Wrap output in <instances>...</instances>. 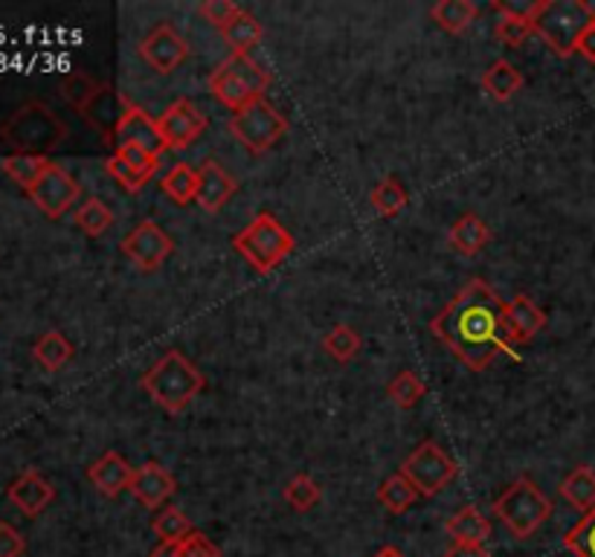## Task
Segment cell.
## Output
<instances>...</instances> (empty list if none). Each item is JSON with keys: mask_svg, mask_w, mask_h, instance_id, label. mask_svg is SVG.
<instances>
[{"mask_svg": "<svg viewBox=\"0 0 595 557\" xmlns=\"http://www.w3.org/2000/svg\"><path fill=\"white\" fill-rule=\"evenodd\" d=\"M430 332L470 372H486L512 346L505 302L486 279H470L447 309L430 320Z\"/></svg>", "mask_w": 595, "mask_h": 557, "instance_id": "cell-1", "label": "cell"}, {"mask_svg": "<svg viewBox=\"0 0 595 557\" xmlns=\"http://www.w3.org/2000/svg\"><path fill=\"white\" fill-rule=\"evenodd\" d=\"M143 390L168 416H180L189 404L203 392L207 381L192 360L177 349H168L163 358L143 374Z\"/></svg>", "mask_w": 595, "mask_h": 557, "instance_id": "cell-2", "label": "cell"}, {"mask_svg": "<svg viewBox=\"0 0 595 557\" xmlns=\"http://www.w3.org/2000/svg\"><path fill=\"white\" fill-rule=\"evenodd\" d=\"M68 123L44 102H24L0 125V137L15 149V154H35V158H47L50 151L59 149L68 140Z\"/></svg>", "mask_w": 595, "mask_h": 557, "instance_id": "cell-3", "label": "cell"}, {"mask_svg": "<svg viewBox=\"0 0 595 557\" xmlns=\"http://www.w3.org/2000/svg\"><path fill=\"white\" fill-rule=\"evenodd\" d=\"M590 24H595V9L587 0H544L532 30L558 59H570Z\"/></svg>", "mask_w": 595, "mask_h": 557, "instance_id": "cell-4", "label": "cell"}, {"mask_svg": "<svg viewBox=\"0 0 595 557\" xmlns=\"http://www.w3.org/2000/svg\"><path fill=\"white\" fill-rule=\"evenodd\" d=\"M233 247L242 253L247 265H253V270L270 274L294 253L296 242L285 224H279L270 212H259L242 233H235Z\"/></svg>", "mask_w": 595, "mask_h": 557, "instance_id": "cell-5", "label": "cell"}, {"mask_svg": "<svg viewBox=\"0 0 595 557\" xmlns=\"http://www.w3.org/2000/svg\"><path fill=\"white\" fill-rule=\"evenodd\" d=\"M494 514L512 532L514 541H528L552 517V502L532 479L521 476L494 499Z\"/></svg>", "mask_w": 595, "mask_h": 557, "instance_id": "cell-6", "label": "cell"}, {"mask_svg": "<svg viewBox=\"0 0 595 557\" xmlns=\"http://www.w3.org/2000/svg\"><path fill=\"white\" fill-rule=\"evenodd\" d=\"M230 134L242 142L250 154H265L277 146L288 134L291 123L279 108H273L268 100H256L244 111L233 114L226 123Z\"/></svg>", "mask_w": 595, "mask_h": 557, "instance_id": "cell-7", "label": "cell"}, {"mask_svg": "<svg viewBox=\"0 0 595 557\" xmlns=\"http://www.w3.org/2000/svg\"><path fill=\"white\" fill-rule=\"evenodd\" d=\"M456 474H459V465L433 441H421L401 465V476L410 479L419 497H436L456 479Z\"/></svg>", "mask_w": 595, "mask_h": 557, "instance_id": "cell-8", "label": "cell"}, {"mask_svg": "<svg viewBox=\"0 0 595 557\" xmlns=\"http://www.w3.org/2000/svg\"><path fill=\"white\" fill-rule=\"evenodd\" d=\"M119 250H122V256H126L131 265H137L140 270L149 274V270H158V267L172 256L175 242H172V235H168L158 221H140V224L122 239Z\"/></svg>", "mask_w": 595, "mask_h": 557, "instance_id": "cell-9", "label": "cell"}, {"mask_svg": "<svg viewBox=\"0 0 595 557\" xmlns=\"http://www.w3.org/2000/svg\"><path fill=\"white\" fill-rule=\"evenodd\" d=\"M35 207L42 209L47 218H61L68 209H73V204L82 195V186L70 175L68 169L59 166V163H50V169L44 172L42 181L26 192Z\"/></svg>", "mask_w": 595, "mask_h": 557, "instance_id": "cell-10", "label": "cell"}, {"mask_svg": "<svg viewBox=\"0 0 595 557\" xmlns=\"http://www.w3.org/2000/svg\"><path fill=\"white\" fill-rule=\"evenodd\" d=\"M140 59H143L151 70H158V73L166 76L189 59V42L177 33L172 21H160V24L145 35L143 42H140Z\"/></svg>", "mask_w": 595, "mask_h": 557, "instance_id": "cell-11", "label": "cell"}, {"mask_svg": "<svg viewBox=\"0 0 595 557\" xmlns=\"http://www.w3.org/2000/svg\"><path fill=\"white\" fill-rule=\"evenodd\" d=\"M158 125L163 131V140H166V149L184 151L207 131L210 119L203 117V111L192 100H177L163 111Z\"/></svg>", "mask_w": 595, "mask_h": 557, "instance_id": "cell-12", "label": "cell"}, {"mask_svg": "<svg viewBox=\"0 0 595 557\" xmlns=\"http://www.w3.org/2000/svg\"><path fill=\"white\" fill-rule=\"evenodd\" d=\"M131 105H135V102L128 100L126 93H119L114 84H102L100 93H96V96L88 102V108L82 111V117L84 123L91 125V128H96V131L105 137V142L114 146L119 123H122V117H126Z\"/></svg>", "mask_w": 595, "mask_h": 557, "instance_id": "cell-13", "label": "cell"}, {"mask_svg": "<svg viewBox=\"0 0 595 557\" xmlns=\"http://www.w3.org/2000/svg\"><path fill=\"white\" fill-rule=\"evenodd\" d=\"M114 146H117V151L128 149V146H131V149H143L149 151V154H154L158 160L163 151H168L158 119L149 117V114H145L143 108H137V105H131L126 117H122V123H119Z\"/></svg>", "mask_w": 595, "mask_h": 557, "instance_id": "cell-14", "label": "cell"}, {"mask_svg": "<svg viewBox=\"0 0 595 557\" xmlns=\"http://www.w3.org/2000/svg\"><path fill=\"white\" fill-rule=\"evenodd\" d=\"M128 494L145 506L149 511H160V508H166V502L177 494V483L175 476L168 474L166 467L158 465V462H145L135 471L131 476V485H128Z\"/></svg>", "mask_w": 595, "mask_h": 557, "instance_id": "cell-15", "label": "cell"}, {"mask_svg": "<svg viewBox=\"0 0 595 557\" xmlns=\"http://www.w3.org/2000/svg\"><path fill=\"white\" fill-rule=\"evenodd\" d=\"M7 497L21 514L33 520V517L42 514L44 508L56 499V488H52L50 479H44L38 471H24L15 483L9 485Z\"/></svg>", "mask_w": 595, "mask_h": 557, "instance_id": "cell-16", "label": "cell"}, {"mask_svg": "<svg viewBox=\"0 0 595 557\" xmlns=\"http://www.w3.org/2000/svg\"><path fill=\"white\" fill-rule=\"evenodd\" d=\"M235 192H238V181H235L221 163L207 160V163L198 169V198H195V204L201 209H207V212H219L226 200L233 198Z\"/></svg>", "mask_w": 595, "mask_h": 557, "instance_id": "cell-17", "label": "cell"}, {"mask_svg": "<svg viewBox=\"0 0 595 557\" xmlns=\"http://www.w3.org/2000/svg\"><path fill=\"white\" fill-rule=\"evenodd\" d=\"M131 476H135V467L128 465L126 459L119 456L117 450H108V453H102L91 467H88V479L102 497L117 499L119 494L128 491V485H131Z\"/></svg>", "mask_w": 595, "mask_h": 557, "instance_id": "cell-18", "label": "cell"}, {"mask_svg": "<svg viewBox=\"0 0 595 557\" xmlns=\"http://www.w3.org/2000/svg\"><path fill=\"white\" fill-rule=\"evenodd\" d=\"M505 320H509V332H512V343H532L537 334L546 328V314L532 297L517 293L509 305H505Z\"/></svg>", "mask_w": 595, "mask_h": 557, "instance_id": "cell-19", "label": "cell"}, {"mask_svg": "<svg viewBox=\"0 0 595 557\" xmlns=\"http://www.w3.org/2000/svg\"><path fill=\"white\" fill-rule=\"evenodd\" d=\"M210 93L226 111H233V114H238V111H244L247 105H253V102L259 100V96H256V93H253L250 88L224 65V61L210 73Z\"/></svg>", "mask_w": 595, "mask_h": 557, "instance_id": "cell-20", "label": "cell"}, {"mask_svg": "<svg viewBox=\"0 0 595 557\" xmlns=\"http://www.w3.org/2000/svg\"><path fill=\"white\" fill-rule=\"evenodd\" d=\"M447 242L456 253L462 256H477L479 250L486 247L491 242V230L479 216L468 212V216H462L456 224L451 227V233H447Z\"/></svg>", "mask_w": 595, "mask_h": 557, "instance_id": "cell-21", "label": "cell"}, {"mask_svg": "<svg viewBox=\"0 0 595 557\" xmlns=\"http://www.w3.org/2000/svg\"><path fill=\"white\" fill-rule=\"evenodd\" d=\"M445 532L451 534L453 543H470V546H486V541L491 537V523L486 517L479 514L477 508L468 506L456 511L445 523Z\"/></svg>", "mask_w": 595, "mask_h": 557, "instance_id": "cell-22", "label": "cell"}, {"mask_svg": "<svg viewBox=\"0 0 595 557\" xmlns=\"http://www.w3.org/2000/svg\"><path fill=\"white\" fill-rule=\"evenodd\" d=\"M221 38H224L226 47L233 50V56H247V53H250L253 47H259V42L265 38V26H261V21L256 15L242 12L233 24L221 30Z\"/></svg>", "mask_w": 595, "mask_h": 557, "instance_id": "cell-23", "label": "cell"}, {"mask_svg": "<svg viewBox=\"0 0 595 557\" xmlns=\"http://www.w3.org/2000/svg\"><path fill=\"white\" fill-rule=\"evenodd\" d=\"M523 82H526V79H523L521 70H517L512 61H505V59H497L494 65L488 67L486 73H482V88H486L488 96L497 102L512 100L514 93L523 88Z\"/></svg>", "mask_w": 595, "mask_h": 557, "instance_id": "cell-24", "label": "cell"}, {"mask_svg": "<svg viewBox=\"0 0 595 557\" xmlns=\"http://www.w3.org/2000/svg\"><path fill=\"white\" fill-rule=\"evenodd\" d=\"M430 18H433L445 33L459 35L477 21L479 7L474 0H442V3H436V7L430 9Z\"/></svg>", "mask_w": 595, "mask_h": 557, "instance_id": "cell-25", "label": "cell"}, {"mask_svg": "<svg viewBox=\"0 0 595 557\" xmlns=\"http://www.w3.org/2000/svg\"><path fill=\"white\" fill-rule=\"evenodd\" d=\"M561 497L570 502L575 511L587 514L595 508V471L590 465H579L567 479L561 483Z\"/></svg>", "mask_w": 595, "mask_h": 557, "instance_id": "cell-26", "label": "cell"}, {"mask_svg": "<svg viewBox=\"0 0 595 557\" xmlns=\"http://www.w3.org/2000/svg\"><path fill=\"white\" fill-rule=\"evenodd\" d=\"M33 358L42 363L47 372H59L70 358H73V343L61 332H47L38 337L33 346Z\"/></svg>", "mask_w": 595, "mask_h": 557, "instance_id": "cell-27", "label": "cell"}, {"mask_svg": "<svg viewBox=\"0 0 595 557\" xmlns=\"http://www.w3.org/2000/svg\"><path fill=\"white\" fill-rule=\"evenodd\" d=\"M160 189L166 192L175 204L186 207V204H192L198 198V172L189 163H175L160 181Z\"/></svg>", "mask_w": 595, "mask_h": 557, "instance_id": "cell-28", "label": "cell"}, {"mask_svg": "<svg viewBox=\"0 0 595 557\" xmlns=\"http://www.w3.org/2000/svg\"><path fill=\"white\" fill-rule=\"evenodd\" d=\"M0 166H3V172L9 175V181H15L21 189L30 192L38 181H42L44 172L50 169V160L35 158V154H9Z\"/></svg>", "mask_w": 595, "mask_h": 557, "instance_id": "cell-29", "label": "cell"}, {"mask_svg": "<svg viewBox=\"0 0 595 557\" xmlns=\"http://www.w3.org/2000/svg\"><path fill=\"white\" fill-rule=\"evenodd\" d=\"M151 532L158 534L160 543H184L195 532L192 520L175 506L160 508L154 520H151Z\"/></svg>", "mask_w": 595, "mask_h": 557, "instance_id": "cell-30", "label": "cell"}, {"mask_svg": "<svg viewBox=\"0 0 595 557\" xmlns=\"http://www.w3.org/2000/svg\"><path fill=\"white\" fill-rule=\"evenodd\" d=\"M416 499H419V491H416L410 479L401 474H393L389 479L381 483V488H377V502H381L389 514H404Z\"/></svg>", "mask_w": 595, "mask_h": 557, "instance_id": "cell-31", "label": "cell"}, {"mask_svg": "<svg viewBox=\"0 0 595 557\" xmlns=\"http://www.w3.org/2000/svg\"><path fill=\"white\" fill-rule=\"evenodd\" d=\"M370 200H372V207L377 209V216L395 218V216H401L404 209H407L410 195H407V189H404L398 177H384V181L372 189Z\"/></svg>", "mask_w": 595, "mask_h": 557, "instance_id": "cell-32", "label": "cell"}, {"mask_svg": "<svg viewBox=\"0 0 595 557\" xmlns=\"http://www.w3.org/2000/svg\"><path fill=\"white\" fill-rule=\"evenodd\" d=\"M75 227L82 230L84 235L91 239H100L102 233H108V227L114 224V212L105 200L100 198H88L82 207L75 209Z\"/></svg>", "mask_w": 595, "mask_h": 557, "instance_id": "cell-33", "label": "cell"}, {"mask_svg": "<svg viewBox=\"0 0 595 557\" xmlns=\"http://www.w3.org/2000/svg\"><path fill=\"white\" fill-rule=\"evenodd\" d=\"M100 88L102 84L96 82V79H91L84 70H73V73H68L65 79H61L59 93H61V100L68 102L70 108H75L79 114H82V111L88 108V102L100 93Z\"/></svg>", "mask_w": 595, "mask_h": 557, "instance_id": "cell-34", "label": "cell"}, {"mask_svg": "<svg viewBox=\"0 0 595 557\" xmlns=\"http://www.w3.org/2000/svg\"><path fill=\"white\" fill-rule=\"evenodd\" d=\"M361 334L354 332L352 325H335L331 332L323 337V349L337 360V363H352L361 355Z\"/></svg>", "mask_w": 595, "mask_h": 557, "instance_id": "cell-35", "label": "cell"}, {"mask_svg": "<svg viewBox=\"0 0 595 557\" xmlns=\"http://www.w3.org/2000/svg\"><path fill=\"white\" fill-rule=\"evenodd\" d=\"M386 395L401 409H412L428 395V386H424V381L416 372H398L389 381V386H386Z\"/></svg>", "mask_w": 595, "mask_h": 557, "instance_id": "cell-36", "label": "cell"}, {"mask_svg": "<svg viewBox=\"0 0 595 557\" xmlns=\"http://www.w3.org/2000/svg\"><path fill=\"white\" fill-rule=\"evenodd\" d=\"M563 546L575 557H595V508H590L587 514L563 534Z\"/></svg>", "mask_w": 595, "mask_h": 557, "instance_id": "cell-37", "label": "cell"}, {"mask_svg": "<svg viewBox=\"0 0 595 557\" xmlns=\"http://www.w3.org/2000/svg\"><path fill=\"white\" fill-rule=\"evenodd\" d=\"M319 499H323V491H319V485L314 483L308 474H296L294 479L285 485V502L294 508V511H300V514L311 511Z\"/></svg>", "mask_w": 595, "mask_h": 557, "instance_id": "cell-38", "label": "cell"}, {"mask_svg": "<svg viewBox=\"0 0 595 557\" xmlns=\"http://www.w3.org/2000/svg\"><path fill=\"white\" fill-rule=\"evenodd\" d=\"M224 65L230 67V70H233V73L238 76V79H242V82L247 84L259 100H261V93L270 88V73L261 65H256L250 56H230V59H224Z\"/></svg>", "mask_w": 595, "mask_h": 557, "instance_id": "cell-39", "label": "cell"}, {"mask_svg": "<svg viewBox=\"0 0 595 557\" xmlns=\"http://www.w3.org/2000/svg\"><path fill=\"white\" fill-rule=\"evenodd\" d=\"M105 172H108V175L114 177V181H117V184L122 186V189H126V192H140L151 181L149 175H140L137 169L128 166L126 160L119 158L117 151H114V154H110V158L105 160Z\"/></svg>", "mask_w": 595, "mask_h": 557, "instance_id": "cell-40", "label": "cell"}, {"mask_svg": "<svg viewBox=\"0 0 595 557\" xmlns=\"http://www.w3.org/2000/svg\"><path fill=\"white\" fill-rule=\"evenodd\" d=\"M198 12H201V15L207 18L212 26L224 30V26H230L235 18L242 15L244 9L238 7V3H233V0H207V3H201V7H198Z\"/></svg>", "mask_w": 595, "mask_h": 557, "instance_id": "cell-41", "label": "cell"}, {"mask_svg": "<svg viewBox=\"0 0 595 557\" xmlns=\"http://www.w3.org/2000/svg\"><path fill=\"white\" fill-rule=\"evenodd\" d=\"M497 38L505 44V47H521L526 42L528 35L535 33L528 21H517V18H500V24H497Z\"/></svg>", "mask_w": 595, "mask_h": 557, "instance_id": "cell-42", "label": "cell"}, {"mask_svg": "<svg viewBox=\"0 0 595 557\" xmlns=\"http://www.w3.org/2000/svg\"><path fill=\"white\" fill-rule=\"evenodd\" d=\"M540 3L544 0H497L494 9L503 18H517V21H535L537 12H540Z\"/></svg>", "mask_w": 595, "mask_h": 557, "instance_id": "cell-43", "label": "cell"}, {"mask_svg": "<svg viewBox=\"0 0 595 557\" xmlns=\"http://www.w3.org/2000/svg\"><path fill=\"white\" fill-rule=\"evenodd\" d=\"M180 557H221V549L201 532H192L180 543Z\"/></svg>", "mask_w": 595, "mask_h": 557, "instance_id": "cell-44", "label": "cell"}, {"mask_svg": "<svg viewBox=\"0 0 595 557\" xmlns=\"http://www.w3.org/2000/svg\"><path fill=\"white\" fill-rule=\"evenodd\" d=\"M119 158L126 160L128 166L131 169H137V172H140V175H154V172H158V163L160 160L154 158V154H149V151H143V149H131V146H128V149H119L117 151Z\"/></svg>", "mask_w": 595, "mask_h": 557, "instance_id": "cell-45", "label": "cell"}, {"mask_svg": "<svg viewBox=\"0 0 595 557\" xmlns=\"http://www.w3.org/2000/svg\"><path fill=\"white\" fill-rule=\"evenodd\" d=\"M26 552L24 534L15 525L0 523V557H21Z\"/></svg>", "mask_w": 595, "mask_h": 557, "instance_id": "cell-46", "label": "cell"}, {"mask_svg": "<svg viewBox=\"0 0 595 557\" xmlns=\"http://www.w3.org/2000/svg\"><path fill=\"white\" fill-rule=\"evenodd\" d=\"M445 557H491L486 546H470V543H453Z\"/></svg>", "mask_w": 595, "mask_h": 557, "instance_id": "cell-47", "label": "cell"}, {"mask_svg": "<svg viewBox=\"0 0 595 557\" xmlns=\"http://www.w3.org/2000/svg\"><path fill=\"white\" fill-rule=\"evenodd\" d=\"M579 53L584 56L587 61H595V24L587 26V33L581 35L579 42Z\"/></svg>", "mask_w": 595, "mask_h": 557, "instance_id": "cell-48", "label": "cell"}, {"mask_svg": "<svg viewBox=\"0 0 595 557\" xmlns=\"http://www.w3.org/2000/svg\"><path fill=\"white\" fill-rule=\"evenodd\" d=\"M149 557H180V543H158Z\"/></svg>", "mask_w": 595, "mask_h": 557, "instance_id": "cell-49", "label": "cell"}, {"mask_svg": "<svg viewBox=\"0 0 595 557\" xmlns=\"http://www.w3.org/2000/svg\"><path fill=\"white\" fill-rule=\"evenodd\" d=\"M375 557H404V555L398 549H393V546H384V549L377 552Z\"/></svg>", "mask_w": 595, "mask_h": 557, "instance_id": "cell-50", "label": "cell"}]
</instances>
